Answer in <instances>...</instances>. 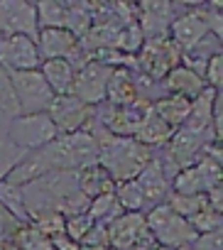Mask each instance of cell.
<instances>
[{
    "mask_svg": "<svg viewBox=\"0 0 223 250\" xmlns=\"http://www.w3.org/2000/svg\"><path fill=\"white\" fill-rule=\"evenodd\" d=\"M98 143V165L108 172V177L116 184L138 179V174L145 169V165L152 160V150L138 143L135 138H116L105 130L91 128L86 130Z\"/></svg>",
    "mask_w": 223,
    "mask_h": 250,
    "instance_id": "6da1fadb",
    "label": "cell"
},
{
    "mask_svg": "<svg viewBox=\"0 0 223 250\" xmlns=\"http://www.w3.org/2000/svg\"><path fill=\"white\" fill-rule=\"evenodd\" d=\"M145 226L150 230V235L155 238V243H160V248H169V250H182L189 248L196 240L194 228L189 226L186 218L177 216L167 201L157 204L152 208H147L145 213Z\"/></svg>",
    "mask_w": 223,
    "mask_h": 250,
    "instance_id": "7a4b0ae2",
    "label": "cell"
},
{
    "mask_svg": "<svg viewBox=\"0 0 223 250\" xmlns=\"http://www.w3.org/2000/svg\"><path fill=\"white\" fill-rule=\"evenodd\" d=\"M182 57L184 52L169 40V35L157 40H145V44L135 54V69L140 71V76L160 83L172 69L182 64Z\"/></svg>",
    "mask_w": 223,
    "mask_h": 250,
    "instance_id": "3957f363",
    "label": "cell"
},
{
    "mask_svg": "<svg viewBox=\"0 0 223 250\" xmlns=\"http://www.w3.org/2000/svg\"><path fill=\"white\" fill-rule=\"evenodd\" d=\"M13 145H18L22 152H35L44 145H49L59 133L47 113H30V115H15L8 123V133Z\"/></svg>",
    "mask_w": 223,
    "mask_h": 250,
    "instance_id": "277c9868",
    "label": "cell"
},
{
    "mask_svg": "<svg viewBox=\"0 0 223 250\" xmlns=\"http://www.w3.org/2000/svg\"><path fill=\"white\" fill-rule=\"evenodd\" d=\"M8 76H10V86H13V93H15V101H18V108H20L22 115L47 113L49 110V105L54 101V93L47 86L40 69L15 71V74H8Z\"/></svg>",
    "mask_w": 223,
    "mask_h": 250,
    "instance_id": "5b68a950",
    "label": "cell"
},
{
    "mask_svg": "<svg viewBox=\"0 0 223 250\" xmlns=\"http://www.w3.org/2000/svg\"><path fill=\"white\" fill-rule=\"evenodd\" d=\"M47 115L52 118L59 135H74L88 128V123L93 118V108L69 93V96H54Z\"/></svg>",
    "mask_w": 223,
    "mask_h": 250,
    "instance_id": "8992f818",
    "label": "cell"
},
{
    "mask_svg": "<svg viewBox=\"0 0 223 250\" xmlns=\"http://www.w3.org/2000/svg\"><path fill=\"white\" fill-rule=\"evenodd\" d=\"M37 13L30 0H0V37H37Z\"/></svg>",
    "mask_w": 223,
    "mask_h": 250,
    "instance_id": "52a82bcc",
    "label": "cell"
},
{
    "mask_svg": "<svg viewBox=\"0 0 223 250\" xmlns=\"http://www.w3.org/2000/svg\"><path fill=\"white\" fill-rule=\"evenodd\" d=\"M110 74L113 69L105 66L103 62H86L76 76H74V88H71V96H76L81 103L86 105H101L105 101V88H108V81H110Z\"/></svg>",
    "mask_w": 223,
    "mask_h": 250,
    "instance_id": "ba28073f",
    "label": "cell"
},
{
    "mask_svg": "<svg viewBox=\"0 0 223 250\" xmlns=\"http://www.w3.org/2000/svg\"><path fill=\"white\" fill-rule=\"evenodd\" d=\"M42 59L32 37H0V69L15 71H35L40 69Z\"/></svg>",
    "mask_w": 223,
    "mask_h": 250,
    "instance_id": "9c48e42d",
    "label": "cell"
},
{
    "mask_svg": "<svg viewBox=\"0 0 223 250\" xmlns=\"http://www.w3.org/2000/svg\"><path fill=\"white\" fill-rule=\"evenodd\" d=\"M208 32H211V27H208V10H206V5H199L194 10H186L184 15H174V20L169 25V40L182 52L191 49Z\"/></svg>",
    "mask_w": 223,
    "mask_h": 250,
    "instance_id": "30bf717a",
    "label": "cell"
},
{
    "mask_svg": "<svg viewBox=\"0 0 223 250\" xmlns=\"http://www.w3.org/2000/svg\"><path fill=\"white\" fill-rule=\"evenodd\" d=\"M108 243L116 250H133L142 245L145 235H150L142 213H123L108 226Z\"/></svg>",
    "mask_w": 223,
    "mask_h": 250,
    "instance_id": "8fae6325",
    "label": "cell"
},
{
    "mask_svg": "<svg viewBox=\"0 0 223 250\" xmlns=\"http://www.w3.org/2000/svg\"><path fill=\"white\" fill-rule=\"evenodd\" d=\"M174 20V3H142L138 5V27L145 40L167 37Z\"/></svg>",
    "mask_w": 223,
    "mask_h": 250,
    "instance_id": "7c38bea8",
    "label": "cell"
},
{
    "mask_svg": "<svg viewBox=\"0 0 223 250\" xmlns=\"http://www.w3.org/2000/svg\"><path fill=\"white\" fill-rule=\"evenodd\" d=\"M135 182H138L140 189H142L145 208H152V206H157V204H164V201L169 199V194H172V182H169V177L164 174V169L160 167V162L155 160V155H152V160L145 165V169L138 174Z\"/></svg>",
    "mask_w": 223,
    "mask_h": 250,
    "instance_id": "4fadbf2b",
    "label": "cell"
},
{
    "mask_svg": "<svg viewBox=\"0 0 223 250\" xmlns=\"http://www.w3.org/2000/svg\"><path fill=\"white\" fill-rule=\"evenodd\" d=\"M35 44H37L40 59L49 62V59H69V54L79 47V40L64 27H47L37 32Z\"/></svg>",
    "mask_w": 223,
    "mask_h": 250,
    "instance_id": "5bb4252c",
    "label": "cell"
},
{
    "mask_svg": "<svg viewBox=\"0 0 223 250\" xmlns=\"http://www.w3.org/2000/svg\"><path fill=\"white\" fill-rule=\"evenodd\" d=\"M160 86L164 88V93L182 96V98H186V101H194L203 88H208V86L203 83V79H201L196 71H191L189 66H184V64H179L177 69H172V71L160 81Z\"/></svg>",
    "mask_w": 223,
    "mask_h": 250,
    "instance_id": "9a60e30c",
    "label": "cell"
},
{
    "mask_svg": "<svg viewBox=\"0 0 223 250\" xmlns=\"http://www.w3.org/2000/svg\"><path fill=\"white\" fill-rule=\"evenodd\" d=\"M76 187L91 201V199H96L101 194H110V191L116 189V182L110 179L108 172L96 162V165H88V167H83V169L76 172Z\"/></svg>",
    "mask_w": 223,
    "mask_h": 250,
    "instance_id": "2e32d148",
    "label": "cell"
},
{
    "mask_svg": "<svg viewBox=\"0 0 223 250\" xmlns=\"http://www.w3.org/2000/svg\"><path fill=\"white\" fill-rule=\"evenodd\" d=\"M40 74L44 76L47 86L52 88L54 96H69L71 88H74V66L66 62V59H49V62H42L40 64Z\"/></svg>",
    "mask_w": 223,
    "mask_h": 250,
    "instance_id": "e0dca14e",
    "label": "cell"
},
{
    "mask_svg": "<svg viewBox=\"0 0 223 250\" xmlns=\"http://www.w3.org/2000/svg\"><path fill=\"white\" fill-rule=\"evenodd\" d=\"M105 101L110 105H130L138 101V86H135V74H130L125 66H118L110 74L108 88H105Z\"/></svg>",
    "mask_w": 223,
    "mask_h": 250,
    "instance_id": "ac0fdd59",
    "label": "cell"
},
{
    "mask_svg": "<svg viewBox=\"0 0 223 250\" xmlns=\"http://www.w3.org/2000/svg\"><path fill=\"white\" fill-rule=\"evenodd\" d=\"M174 135V130L169 128V125L150 108L147 110V115H145V120L140 123V128H138V133H135V140L138 143H142L145 147H164L167 143H169V138Z\"/></svg>",
    "mask_w": 223,
    "mask_h": 250,
    "instance_id": "d6986e66",
    "label": "cell"
},
{
    "mask_svg": "<svg viewBox=\"0 0 223 250\" xmlns=\"http://www.w3.org/2000/svg\"><path fill=\"white\" fill-rule=\"evenodd\" d=\"M189 105H191V101H186L182 96L164 93V96L155 98L152 110L169 125L172 130H177V128H182V125L186 123V118H189Z\"/></svg>",
    "mask_w": 223,
    "mask_h": 250,
    "instance_id": "ffe728a7",
    "label": "cell"
},
{
    "mask_svg": "<svg viewBox=\"0 0 223 250\" xmlns=\"http://www.w3.org/2000/svg\"><path fill=\"white\" fill-rule=\"evenodd\" d=\"M86 213H88V218H91L93 223H98V226H110L118 216H123V208H121V204L116 201L113 191H110V194H101V196L91 199Z\"/></svg>",
    "mask_w": 223,
    "mask_h": 250,
    "instance_id": "44dd1931",
    "label": "cell"
},
{
    "mask_svg": "<svg viewBox=\"0 0 223 250\" xmlns=\"http://www.w3.org/2000/svg\"><path fill=\"white\" fill-rule=\"evenodd\" d=\"M91 27H93V8H91V3H69L64 30L71 32L76 40H81Z\"/></svg>",
    "mask_w": 223,
    "mask_h": 250,
    "instance_id": "7402d4cb",
    "label": "cell"
},
{
    "mask_svg": "<svg viewBox=\"0 0 223 250\" xmlns=\"http://www.w3.org/2000/svg\"><path fill=\"white\" fill-rule=\"evenodd\" d=\"M66 10H69V3H61V0H40V3H35V13H37V25H40V30L64 27V22H66Z\"/></svg>",
    "mask_w": 223,
    "mask_h": 250,
    "instance_id": "603a6c76",
    "label": "cell"
},
{
    "mask_svg": "<svg viewBox=\"0 0 223 250\" xmlns=\"http://www.w3.org/2000/svg\"><path fill=\"white\" fill-rule=\"evenodd\" d=\"M113 196L121 204L123 213H142L145 211V196H142V189H140V184L135 179L116 184Z\"/></svg>",
    "mask_w": 223,
    "mask_h": 250,
    "instance_id": "cb8c5ba5",
    "label": "cell"
},
{
    "mask_svg": "<svg viewBox=\"0 0 223 250\" xmlns=\"http://www.w3.org/2000/svg\"><path fill=\"white\" fill-rule=\"evenodd\" d=\"M0 208H5L13 218H20V221H27L30 213L25 208V199H22V189L10 184V182H0Z\"/></svg>",
    "mask_w": 223,
    "mask_h": 250,
    "instance_id": "d4e9b609",
    "label": "cell"
},
{
    "mask_svg": "<svg viewBox=\"0 0 223 250\" xmlns=\"http://www.w3.org/2000/svg\"><path fill=\"white\" fill-rule=\"evenodd\" d=\"M167 206L177 213V216H182V218H191V216H196L203 206H208V201H206V194H196V196H184V194H169V199H167Z\"/></svg>",
    "mask_w": 223,
    "mask_h": 250,
    "instance_id": "484cf974",
    "label": "cell"
},
{
    "mask_svg": "<svg viewBox=\"0 0 223 250\" xmlns=\"http://www.w3.org/2000/svg\"><path fill=\"white\" fill-rule=\"evenodd\" d=\"M142 44H145V37H142L138 22H128V25H123V27L118 30L116 49H118L121 54H130V57H135V54L140 52Z\"/></svg>",
    "mask_w": 223,
    "mask_h": 250,
    "instance_id": "4316f807",
    "label": "cell"
},
{
    "mask_svg": "<svg viewBox=\"0 0 223 250\" xmlns=\"http://www.w3.org/2000/svg\"><path fill=\"white\" fill-rule=\"evenodd\" d=\"M25 155H27V152H22L18 145H13L8 135H0V182H3V179L22 162Z\"/></svg>",
    "mask_w": 223,
    "mask_h": 250,
    "instance_id": "83f0119b",
    "label": "cell"
},
{
    "mask_svg": "<svg viewBox=\"0 0 223 250\" xmlns=\"http://www.w3.org/2000/svg\"><path fill=\"white\" fill-rule=\"evenodd\" d=\"M189 226L194 228L196 235H203V233H213V230H221L223 226V218H221V211L211 208V206H203L196 216L189 218Z\"/></svg>",
    "mask_w": 223,
    "mask_h": 250,
    "instance_id": "f1b7e54d",
    "label": "cell"
},
{
    "mask_svg": "<svg viewBox=\"0 0 223 250\" xmlns=\"http://www.w3.org/2000/svg\"><path fill=\"white\" fill-rule=\"evenodd\" d=\"M0 110L8 113L10 118L20 115V108H18V101H15V93L10 86V76L3 69H0Z\"/></svg>",
    "mask_w": 223,
    "mask_h": 250,
    "instance_id": "f546056e",
    "label": "cell"
},
{
    "mask_svg": "<svg viewBox=\"0 0 223 250\" xmlns=\"http://www.w3.org/2000/svg\"><path fill=\"white\" fill-rule=\"evenodd\" d=\"M91 228H93V221L88 218V213H79V216L64 218V233H66L71 240H76V243L83 240Z\"/></svg>",
    "mask_w": 223,
    "mask_h": 250,
    "instance_id": "4dcf8cb0",
    "label": "cell"
},
{
    "mask_svg": "<svg viewBox=\"0 0 223 250\" xmlns=\"http://www.w3.org/2000/svg\"><path fill=\"white\" fill-rule=\"evenodd\" d=\"M221 81H223V54H213L206 66H203V83L213 91L221 88Z\"/></svg>",
    "mask_w": 223,
    "mask_h": 250,
    "instance_id": "1f68e13d",
    "label": "cell"
},
{
    "mask_svg": "<svg viewBox=\"0 0 223 250\" xmlns=\"http://www.w3.org/2000/svg\"><path fill=\"white\" fill-rule=\"evenodd\" d=\"M189 248H191V250H223V235H221V230L196 235V240H194Z\"/></svg>",
    "mask_w": 223,
    "mask_h": 250,
    "instance_id": "d6a6232c",
    "label": "cell"
},
{
    "mask_svg": "<svg viewBox=\"0 0 223 250\" xmlns=\"http://www.w3.org/2000/svg\"><path fill=\"white\" fill-rule=\"evenodd\" d=\"M13 118L8 115V113H3V110H0V135H5L8 133V123H10Z\"/></svg>",
    "mask_w": 223,
    "mask_h": 250,
    "instance_id": "836d02e7",
    "label": "cell"
}]
</instances>
